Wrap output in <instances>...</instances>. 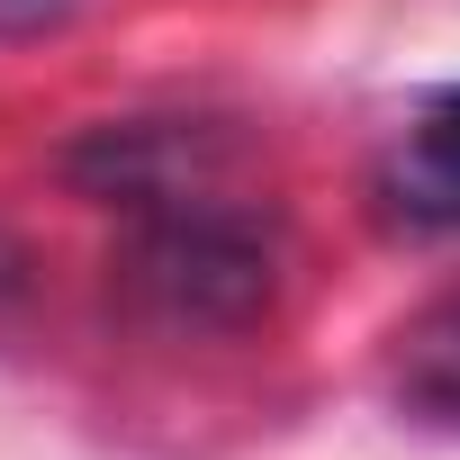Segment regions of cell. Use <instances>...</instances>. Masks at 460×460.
<instances>
[{
	"instance_id": "cell-1",
	"label": "cell",
	"mask_w": 460,
	"mask_h": 460,
	"mask_svg": "<svg viewBox=\"0 0 460 460\" xmlns=\"http://www.w3.org/2000/svg\"><path fill=\"white\" fill-rule=\"evenodd\" d=\"M118 289L145 325L172 334H235L271 307V235L226 208L217 190L136 208V235L118 253Z\"/></svg>"
},
{
	"instance_id": "cell-2",
	"label": "cell",
	"mask_w": 460,
	"mask_h": 460,
	"mask_svg": "<svg viewBox=\"0 0 460 460\" xmlns=\"http://www.w3.org/2000/svg\"><path fill=\"white\" fill-rule=\"evenodd\" d=\"M388 199L415 226H460V91L406 127V145L388 154Z\"/></svg>"
},
{
	"instance_id": "cell-3",
	"label": "cell",
	"mask_w": 460,
	"mask_h": 460,
	"mask_svg": "<svg viewBox=\"0 0 460 460\" xmlns=\"http://www.w3.org/2000/svg\"><path fill=\"white\" fill-rule=\"evenodd\" d=\"M397 388H406V406L460 424V298L424 307V316L397 334Z\"/></svg>"
}]
</instances>
